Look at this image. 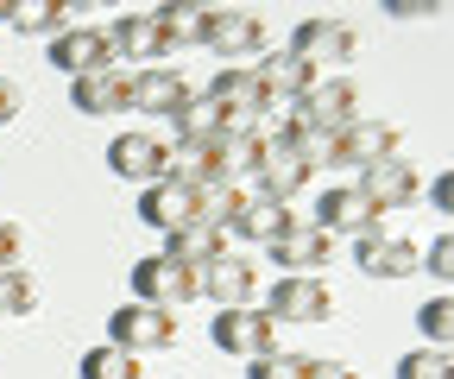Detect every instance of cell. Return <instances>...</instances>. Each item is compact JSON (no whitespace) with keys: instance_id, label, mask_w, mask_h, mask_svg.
Masks as SVG:
<instances>
[{"instance_id":"obj_36","label":"cell","mask_w":454,"mask_h":379,"mask_svg":"<svg viewBox=\"0 0 454 379\" xmlns=\"http://www.w3.org/2000/svg\"><path fill=\"white\" fill-rule=\"evenodd\" d=\"M303 379H360V373L334 354H303Z\"/></svg>"},{"instance_id":"obj_4","label":"cell","mask_w":454,"mask_h":379,"mask_svg":"<svg viewBox=\"0 0 454 379\" xmlns=\"http://www.w3.org/2000/svg\"><path fill=\"white\" fill-rule=\"evenodd\" d=\"M385 158H404V127H391V121H354V127H340L328 139V165L334 171H366V165H385Z\"/></svg>"},{"instance_id":"obj_7","label":"cell","mask_w":454,"mask_h":379,"mask_svg":"<svg viewBox=\"0 0 454 379\" xmlns=\"http://www.w3.org/2000/svg\"><path fill=\"white\" fill-rule=\"evenodd\" d=\"M177 342V316L170 310H152V304H121L107 316V348H127V354H164Z\"/></svg>"},{"instance_id":"obj_35","label":"cell","mask_w":454,"mask_h":379,"mask_svg":"<svg viewBox=\"0 0 454 379\" xmlns=\"http://www.w3.org/2000/svg\"><path fill=\"white\" fill-rule=\"evenodd\" d=\"M20 259H26V228L20 222H0V272H13Z\"/></svg>"},{"instance_id":"obj_2","label":"cell","mask_w":454,"mask_h":379,"mask_svg":"<svg viewBox=\"0 0 454 379\" xmlns=\"http://www.w3.org/2000/svg\"><path fill=\"white\" fill-rule=\"evenodd\" d=\"M284 51H297L316 76H348V64L360 58V32H354L348 20L316 13V20H303V26L291 32V44H284Z\"/></svg>"},{"instance_id":"obj_21","label":"cell","mask_w":454,"mask_h":379,"mask_svg":"<svg viewBox=\"0 0 454 379\" xmlns=\"http://www.w3.org/2000/svg\"><path fill=\"white\" fill-rule=\"evenodd\" d=\"M271 139V133H265ZM309 165L297 152H284V146H265V158H259V171H253V196H271V202H291V196H303L309 190Z\"/></svg>"},{"instance_id":"obj_1","label":"cell","mask_w":454,"mask_h":379,"mask_svg":"<svg viewBox=\"0 0 454 379\" xmlns=\"http://www.w3.org/2000/svg\"><path fill=\"white\" fill-rule=\"evenodd\" d=\"M297 127H309V133H340V127H354L360 121V83L354 76H316L291 107H284Z\"/></svg>"},{"instance_id":"obj_12","label":"cell","mask_w":454,"mask_h":379,"mask_svg":"<svg viewBox=\"0 0 454 379\" xmlns=\"http://www.w3.org/2000/svg\"><path fill=\"white\" fill-rule=\"evenodd\" d=\"M271 259H278L284 279H322V265H334V241L316 222H291L271 241Z\"/></svg>"},{"instance_id":"obj_24","label":"cell","mask_w":454,"mask_h":379,"mask_svg":"<svg viewBox=\"0 0 454 379\" xmlns=\"http://www.w3.org/2000/svg\"><path fill=\"white\" fill-rule=\"evenodd\" d=\"M70 107H76V114H121V107H133L127 101V70L121 64H114V70H89V76H76L70 83Z\"/></svg>"},{"instance_id":"obj_14","label":"cell","mask_w":454,"mask_h":379,"mask_svg":"<svg viewBox=\"0 0 454 379\" xmlns=\"http://www.w3.org/2000/svg\"><path fill=\"white\" fill-rule=\"evenodd\" d=\"M164 165H170V139H158V133H114V146H107V171L139 190L158 184Z\"/></svg>"},{"instance_id":"obj_15","label":"cell","mask_w":454,"mask_h":379,"mask_svg":"<svg viewBox=\"0 0 454 379\" xmlns=\"http://www.w3.org/2000/svg\"><path fill=\"white\" fill-rule=\"evenodd\" d=\"M202 297L221 304V310H240V304H259V265L253 253H221L215 265H202Z\"/></svg>"},{"instance_id":"obj_22","label":"cell","mask_w":454,"mask_h":379,"mask_svg":"<svg viewBox=\"0 0 454 379\" xmlns=\"http://www.w3.org/2000/svg\"><path fill=\"white\" fill-rule=\"evenodd\" d=\"M247 70L259 76V89H265V101H271V107H278V101H297V95L316 83V70L297 58V51H259Z\"/></svg>"},{"instance_id":"obj_27","label":"cell","mask_w":454,"mask_h":379,"mask_svg":"<svg viewBox=\"0 0 454 379\" xmlns=\"http://www.w3.org/2000/svg\"><path fill=\"white\" fill-rule=\"evenodd\" d=\"M7 26L26 32V38H57V32L76 26V13L57 7V0H13V20H7Z\"/></svg>"},{"instance_id":"obj_10","label":"cell","mask_w":454,"mask_h":379,"mask_svg":"<svg viewBox=\"0 0 454 379\" xmlns=\"http://www.w3.org/2000/svg\"><path fill=\"white\" fill-rule=\"evenodd\" d=\"M259 310L271 322H303V329H316V322L334 316V291H328V279H278Z\"/></svg>"},{"instance_id":"obj_39","label":"cell","mask_w":454,"mask_h":379,"mask_svg":"<svg viewBox=\"0 0 454 379\" xmlns=\"http://www.w3.org/2000/svg\"><path fill=\"white\" fill-rule=\"evenodd\" d=\"M7 20H13V0H0V26H7Z\"/></svg>"},{"instance_id":"obj_25","label":"cell","mask_w":454,"mask_h":379,"mask_svg":"<svg viewBox=\"0 0 454 379\" xmlns=\"http://www.w3.org/2000/svg\"><path fill=\"white\" fill-rule=\"evenodd\" d=\"M164 259H177V265H190V272H202V265H215L221 253H227V234L221 228H177V234H164V247H158Z\"/></svg>"},{"instance_id":"obj_6","label":"cell","mask_w":454,"mask_h":379,"mask_svg":"<svg viewBox=\"0 0 454 379\" xmlns=\"http://www.w3.org/2000/svg\"><path fill=\"white\" fill-rule=\"evenodd\" d=\"M196 297H202V279L190 272V265L164 259V253L133 259V304H152V310H170V316H177V304H196Z\"/></svg>"},{"instance_id":"obj_17","label":"cell","mask_w":454,"mask_h":379,"mask_svg":"<svg viewBox=\"0 0 454 379\" xmlns=\"http://www.w3.org/2000/svg\"><path fill=\"white\" fill-rule=\"evenodd\" d=\"M265 127H247V133H221L215 146H208V178L215 184H253V171H259V158H265Z\"/></svg>"},{"instance_id":"obj_37","label":"cell","mask_w":454,"mask_h":379,"mask_svg":"<svg viewBox=\"0 0 454 379\" xmlns=\"http://www.w3.org/2000/svg\"><path fill=\"white\" fill-rule=\"evenodd\" d=\"M20 114H26V89H20L13 76H0V127L20 121Z\"/></svg>"},{"instance_id":"obj_30","label":"cell","mask_w":454,"mask_h":379,"mask_svg":"<svg viewBox=\"0 0 454 379\" xmlns=\"http://www.w3.org/2000/svg\"><path fill=\"white\" fill-rule=\"evenodd\" d=\"M417 329H423V348H454V297L448 291L417 304Z\"/></svg>"},{"instance_id":"obj_38","label":"cell","mask_w":454,"mask_h":379,"mask_svg":"<svg viewBox=\"0 0 454 379\" xmlns=\"http://www.w3.org/2000/svg\"><path fill=\"white\" fill-rule=\"evenodd\" d=\"M429 202H435L442 215L454 209V171H435V190H429Z\"/></svg>"},{"instance_id":"obj_31","label":"cell","mask_w":454,"mask_h":379,"mask_svg":"<svg viewBox=\"0 0 454 379\" xmlns=\"http://www.w3.org/2000/svg\"><path fill=\"white\" fill-rule=\"evenodd\" d=\"M32 310H38V279L26 272V265L0 272V316H32Z\"/></svg>"},{"instance_id":"obj_33","label":"cell","mask_w":454,"mask_h":379,"mask_svg":"<svg viewBox=\"0 0 454 379\" xmlns=\"http://www.w3.org/2000/svg\"><path fill=\"white\" fill-rule=\"evenodd\" d=\"M247 379H303V354H291V348L259 354V360H247Z\"/></svg>"},{"instance_id":"obj_28","label":"cell","mask_w":454,"mask_h":379,"mask_svg":"<svg viewBox=\"0 0 454 379\" xmlns=\"http://www.w3.org/2000/svg\"><path fill=\"white\" fill-rule=\"evenodd\" d=\"M76 373L82 379H145V360L139 354H127V348H82V360H76Z\"/></svg>"},{"instance_id":"obj_11","label":"cell","mask_w":454,"mask_h":379,"mask_svg":"<svg viewBox=\"0 0 454 379\" xmlns=\"http://www.w3.org/2000/svg\"><path fill=\"white\" fill-rule=\"evenodd\" d=\"M354 265L366 279H385V285H397V279H411V272H423V247L417 241H404V234H360L354 241Z\"/></svg>"},{"instance_id":"obj_19","label":"cell","mask_w":454,"mask_h":379,"mask_svg":"<svg viewBox=\"0 0 454 379\" xmlns=\"http://www.w3.org/2000/svg\"><path fill=\"white\" fill-rule=\"evenodd\" d=\"M190 95H196L190 76L170 70V64H152V70H133V76H127V101L139 107V114H164V121H170Z\"/></svg>"},{"instance_id":"obj_34","label":"cell","mask_w":454,"mask_h":379,"mask_svg":"<svg viewBox=\"0 0 454 379\" xmlns=\"http://www.w3.org/2000/svg\"><path fill=\"white\" fill-rule=\"evenodd\" d=\"M423 272L435 279V285H448V272H454V241L442 234L435 247H423Z\"/></svg>"},{"instance_id":"obj_9","label":"cell","mask_w":454,"mask_h":379,"mask_svg":"<svg viewBox=\"0 0 454 379\" xmlns=\"http://www.w3.org/2000/svg\"><path fill=\"white\" fill-rule=\"evenodd\" d=\"M208 342H215L221 354H247V360H259V354H278V322H271L259 304L215 310V322H208Z\"/></svg>"},{"instance_id":"obj_29","label":"cell","mask_w":454,"mask_h":379,"mask_svg":"<svg viewBox=\"0 0 454 379\" xmlns=\"http://www.w3.org/2000/svg\"><path fill=\"white\" fill-rule=\"evenodd\" d=\"M152 20H158V32H164L170 51H184V44H196L202 7H190V0H164V7H152Z\"/></svg>"},{"instance_id":"obj_23","label":"cell","mask_w":454,"mask_h":379,"mask_svg":"<svg viewBox=\"0 0 454 379\" xmlns=\"http://www.w3.org/2000/svg\"><path fill=\"white\" fill-rule=\"evenodd\" d=\"M354 184H360L379 209H411V202L423 196V178H417L411 158H385V165H366Z\"/></svg>"},{"instance_id":"obj_13","label":"cell","mask_w":454,"mask_h":379,"mask_svg":"<svg viewBox=\"0 0 454 379\" xmlns=\"http://www.w3.org/2000/svg\"><path fill=\"white\" fill-rule=\"evenodd\" d=\"M44 58H51V70H64V76L76 83V76H89V70H114V44H107L101 26H82V20H76L70 32L51 38Z\"/></svg>"},{"instance_id":"obj_32","label":"cell","mask_w":454,"mask_h":379,"mask_svg":"<svg viewBox=\"0 0 454 379\" xmlns=\"http://www.w3.org/2000/svg\"><path fill=\"white\" fill-rule=\"evenodd\" d=\"M397 379H454V354L448 348H417L397 360Z\"/></svg>"},{"instance_id":"obj_3","label":"cell","mask_w":454,"mask_h":379,"mask_svg":"<svg viewBox=\"0 0 454 379\" xmlns=\"http://www.w3.org/2000/svg\"><path fill=\"white\" fill-rule=\"evenodd\" d=\"M202 95L215 101V114H221V127H227V133L265 127V114H271V101H265V89H259V76H253L247 64H221V70L208 76V89H202Z\"/></svg>"},{"instance_id":"obj_8","label":"cell","mask_w":454,"mask_h":379,"mask_svg":"<svg viewBox=\"0 0 454 379\" xmlns=\"http://www.w3.org/2000/svg\"><path fill=\"white\" fill-rule=\"evenodd\" d=\"M379 202L360 190V184H328L322 196H316V228L328 234V241H340V234H348V241H360V234H372L379 228Z\"/></svg>"},{"instance_id":"obj_20","label":"cell","mask_w":454,"mask_h":379,"mask_svg":"<svg viewBox=\"0 0 454 379\" xmlns=\"http://www.w3.org/2000/svg\"><path fill=\"white\" fill-rule=\"evenodd\" d=\"M291 222H303V215H291V202H271V196H240V209L227 215V228L221 234H234V241H247V247H271Z\"/></svg>"},{"instance_id":"obj_18","label":"cell","mask_w":454,"mask_h":379,"mask_svg":"<svg viewBox=\"0 0 454 379\" xmlns=\"http://www.w3.org/2000/svg\"><path fill=\"white\" fill-rule=\"evenodd\" d=\"M101 32H107V44H114V64H139V70H152V64H164V51H170L152 13H121V20H107Z\"/></svg>"},{"instance_id":"obj_16","label":"cell","mask_w":454,"mask_h":379,"mask_svg":"<svg viewBox=\"0 0 454 379\" xmlns=\"http://www.w3.org/2000/svg\"><path fill=\"white\" fill-rule=\"evenodd\" d=\"M133 215H139L145 228H158V234H177V228H190V222H196V190H190V184H177V178H158V184H145V190H139Z\"/></svg>"},{"instance_id":"obj_5","label":"cell","mask_w":454,"mask_h":379,"mask_svg":"<svg viewBox=\"0 0 454 379\" xmlns=\"http://www.w3.org/2000/svg\"><path fill=\"white\" fill-rule=\"evenodd\" d=\"M196 44L215 51L221 64H240V58H259V51H271V44H265V20L247 13V7H215V13H202Z\"/></svg>"},{"instance_id":"obj_26","label":"cell","mask_w":454,"mask_h":379,"mask_svg":"<svg viewBox=\"0 0 454 379\" xmlns=\"http://www.w3.org/2000/svg\"><path fill=\"white\" fill-rule=\"evenodd\" d=\"M170 127H177V146H215L227 127H221V114H215V101L196 89L184 107H177V114H170Z\"/></svg>"}]
</instances>
